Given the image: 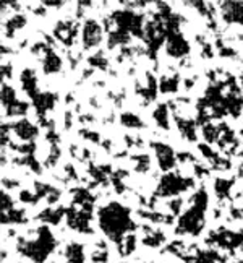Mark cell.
<instances>
[{
	"instance_id": "33",
	"label": "cell",
	"mask_w": 243,
	"mask_h": 263,
	"mask_svg": "<svg viewBox=\"0 0 243 263\" xmlns=\"http://www.w3.org/2000/svg\"><path fill=\"white\" fill-rule=\"evenodd\" d=\"M81 134V137L83 138H86V140H91V141H94V143H99L100 141V137L96 134V132H89V130H81L79 132Z\"/></svg>"
},
{
	"instance_id": "20",
	"label": "cell",
	"mask_w": 243,
	"mask_h": 263,
	"mask_svg": "<svg viewBox=\"0 0 243 263\" xmlns=\"http://www.w3.org/2000/svg\"><path fill=\"white\" fill-rule=\"evenodd\" d=\"M177 128L180 132V135L188 141H196V124L191 119H177Z\"/></svg>"
},
{
	"instance_id": "7",
	"label": "cell",
	"mask_w": 243,
	"mask_h": 263,
	"mask_svg": "<svg viewBox=\"0 0 243 263\" xmlns=\"http://www.w3.org/2000/svg\"><path fill=\"white\" fill-rule=\"evenodd\" d=\"M209 244H214L222 250H237L243 246V234L229 229H220L214 234H211Z\"/></svg>"
},
{
	"instance_id": "21",
	"label": "cell",
	"mask_w": 243,
	"mask_h": 263,
	"mask_svg": "<svg viewBox=\"0 0 243 263\" xmlns=\"http://www.w3.org/2000/svg\"><path fill=\"white\" fill-rule=\"evenodd\" d=\"M180 88L178 75H164L159 82V91L162 95H175Z\"/></svg>"
},
{
	"instance_id": "14",
	"label": "cell",
	"mask_w": 243,
	"mask_h": 263,
	"mask_svg": "<svg viewBox=\"0 0 243 263\" xmlns=\"http://www.w3.org/2000/svg\"><path fill=\"white\" fill-rule=\"evenodd\" d=\"M64 258L67 263H86V250L81 242H68L64 249Z\"/></svg>"
},
{
	"instance_id": "24",
	"label": "cell",
	"mask_w": 243,
	"mask_h": 263,
	"mask_svg": "<svg viewBox=\"0 0 243 263\" xmlns=\"http://www.w3.org/2000/svg\"><path fill=\"white\" fill-rule=\"evenodd\" d=\"M120 124L127 127V128H133V130H138V128H145V122L143 119H141L138 114L131 112V110H127V112H121L120 116Z\"/></svg>"
},
{
	"instance_id": "4",
	"label": "cell",
	"mask_w": 243,
	"mask_h": 263,
	"mask_svg": "<svg viewBox=\"0 0 243 263\" xmlns=\"http://www.w3.org/2000/svg\"><path fill=\"white\" fill-rule=\"evenodd\" d=\"M193 185H195V180L188 176H184L180 173H166L159 180L156 195L160 198L178 197L180 194L190 190Z\"/></svg>"
},
{
	"instance_id": "35",
	"label": "cell",
	"mask_w": 243,
	"mask_h": 263,
	"mask_svg": "<svg viewBox=\"0 0 243 263\" xmlns=\"http://www.w3.org/2000/svg\"><path fill=\"white\" fill-rule=\"evenodd\" d=\"M240 85H241V89H243V73H241V77H240Z\"/></svg>"
},
{
	"instance_id": "11",
	"label": "cell",
	"mask_w": 243,
	"mask_h": 263,
	"mask_svg": "<svg viewBox=\"0 0 243 263\" xmlns=\"http://www.w3.org/2000/svg\"><path fill=\"white\" fill-rule=\"evenodd\" d=\"M54 34L60 43H64L65 46H72L78 34V26L73 20H64V22H58L54 28Z\"/></svg>"
},
{
	"instance_id": "31",
	"label": "cell",
	"mask_w": 243,
	"mask_h": 263,
	"mask_svg": "<svg viewBox=\"0 0 243 263\" xmlns=\"http://www.w3.org/2000/svg\"><path fill=\"white\" fill-rule=\"evenodd\" d=\"M88 62H89L91 67L100 68V70H107V67H109V60H107V57H106L103 52H97V54H94V55H91V57L88 59Z\"/></svg>"
},
{
	"instance_id": "26",
	"label": "cell",
	"mask_w": 243,
	"mask_h": 263,
	"mask_svg": "<svg viewBox=\"0 0 243 263\" xmlns=\"http://www.w3.org/2000/svg\"><path fill=\"white\" fill-rule=\"evenodd\" d=\"M26 25V16L25 15H15L8 20V22L5 23V34L10 36V37H13L16 31H19L23 26Z\"/></svg>"
},
{
	"instance_id": "6",
	"label": "cell",
	"mask_w": 243,
	"mask_h": 263,
	"mask_svg": "<svg viewBox=\"0 0 243 263\" xmlns=\"http://www.w3.org/2000/svg\"><path fill=\"white\" fill-rule=\"evenodd\" d=\"M2 106H4V110L5 114H8L10 117H19V116H25L28 112V103L25 101H19L16 98V93L15 89L4 83L2 85Z\"/></svg>"
},
{
	"instance_id": "23",
	"label": "cell",
	"mask_w": 243,
	"mask_h": 263,
	"mask_svg": "<svg viewBox=\"0 0 243 263\" xmlns=\"http://www.w3.org/2000/svg\"><path fill=\"white\" fill-rule=\"evenodd\" d=\"M117 247H118V252H120L121 257L131 255L136 250V247H138V237H136V234H135V232H130V234H127L124 239L118 242Z\"/></svg>"
},
{
	"instance_id": "5",
	"label": "cell",
	"mask_w": 243,
	"mask_h": 263,
	"mask_svg": "<svg viewBox=\"0 0 243 263\" xmlns=\"http://www.w3.org/2000/svg\"><path fill=\"white\" fill-rule=\"evenodd\" d=\"M91 208H93V205L68 208L65 211L68 228L76 232H81V234H91L93 232V228H91Z\"/></svg>"
},
{
	"instance_id": "27",
	"label": "cell",
	"mask_w": 243,
	"mask_h": 263,
	"mask_svg": "<svg viewBox=\"0 0 243 263\" xmlns=\"http://www.w3.org/2000/svg\"><path fill=\"white\" fill-rule=\"evenodd\" d=\"M26 221V216H25V211L22 210H8V211H4L2 213V222L4 224H22V222Z\"/></svg>"
},
{
	"instance_id": "30",
	"label": "cell",
	"mask_w": 243,
	"mask_h": 263,
	"mask_svg": "<svg viewBox=\"0 0 243 263\" xmlns=\"http://www.w3.org/2000/svg\"><path fill=\"white\" fill-rule=\"evenodd\" d=\"M214 190H216V194L220 197V198H226L229 194H230V189H232V180L229 179H217L216 180V184H214Z\"/></svg>"
},
{
	"instance_id": "9",
	"label": "cell",
	"mask_w": 243,
	"mask_h": 263,
	"mask_svg": "<svg viewBox=\"0 0 243 263\" xmlns=\"http://www.w3.org/2000/svg\"><path fill=\"white\" fill-rule=\"evenodd\" d=\"M151 148H153L154 155H156L159 169L162 173H170L177 164V156L174 153V149H172V146L166 145L164 141H153V143H151Z\"/></svg>"
},
{
	"instance_id": "12",
	"label": "cell",
	"mask_w": 243,
	"mask_h": 263,
	"mask_svg": "<svg viewBox=\"0 0 243 263\" xmlns=\"http://www.w3.org/2000/svg\"><path fill=\"white\" fill-rule=\"evenodd\" d=\"M219 8L224 22L232 25H243V2H222Z\"/></svg>"
},
{
	"instance_id": "10",
	"label": "cell",
	"mask_w": 243,
	"mask_h": 263,
	"mask_svg": "<svg viewBox=\"0 0 243 263\" xmlns=\"http://www.w3.org/2000/svg\"><path fill=\"white\" fill-rule=\"evenodd\" d=\"M167 41H166V50L170 57L174 59H181L190 54V44L185 39V36L177 31H170L167 36Z\"/></svg>"
},
{
	"instance_id": "19",
	"label": "cell",
	"mask_w": 243,
	"mask_h": 263,
	"mask_svg": "<svg viewBox=\"0 0 243 263\" xmlns=\"http://www.w3.org/2000/svg\"><path fill=\"white\" fill-rule=\"evenodd\" d=\"M22 88L31 98H34L39 93V89H37V77L34 73V70H31V68L23 70V73H22Z\"/></svg>"
},
{
	"instance_id": "36",
	"label": "cell",
	"mask_w": 243,
	"mask_h": 263,
	"mask_svg": "<svg viewBox=\"0 0 243 263\" xmlns=\"http://www.w3.org/2000/svg\"><path fill=\"white\" fill-rule=\"evenodd\" d=\"M241 135H243V125H241Z\"/></svg>"
},
{
	"instance_id": "29",
	"label": "cell",
	"mask_w": 243,
	"mask_h": 263,
	"mask_svg": "<svg viewBox=\"0 0 243 263\" xmlns=\"http://www.w3.org/2000/svg\"><path fill=\"white\" fill-rule=\"evenodd\" d=\"M91 263H107L109 261V249L106 244H97L96 249L91 252Z\"/></svg>"
},
{
	"instance_id": "22",
	"label": "cell",
	"mask_w": 243,
	"mask_h": 263,
	"mask_svg": "<svg viewBox=\"0 0 243 263\" xmlns=\"http://www.w3.org/2000/svg\"><path fill=\"white\" fill-rule=\"evenodd\" d=\"M153 119L157 127L162 130H169L170 128V116H169V106L167 104H157L156 109L153 110Z\"/></svg>"
},
{
	"instance_id": "3",
	"label": "cell",
	"mask_w": 243,
	"mask_h": 263,
	"mask_svg": "<svg viewBox=\"0 0 243 263\" xmlns=\"http://www.w3.org/2000/svg\"><path fill=\"white\" fill-rule=\"evenodd\" d=\"M208 192L205 189L196 190L191 197L190 206L180 216L175 232L180 236H199L206 224V210H208Z\"/></svg>"
},
{
	"instance_id": "28",
	"label": "cell",
	"mask_w": 243,
	"mask_h": 263,
	"mask_svg": "<svg viewBox=\"0 0 243 263\" xmlns=\"http://www.w3.org/2000/svg\"><path fill=\"white\" fill-rule=\"evenodd\" d=\"M131 163H133V167H135L136 173L146 174L148 171L151 169V156L145 155V153H139V155L131 158Z\"/></svg>"
},
{
	"instance_id": "8",
	"label": "cell",
	"mask_w": 243,
	"mask_h": 263,
	"mask_svg": "<svg viewBox=\"0 0 243 263\" xmlns=\"http://www.w3.org/2000/svg\"><path fill=\"white\" fill-rule=\"evenodd\" d=\"M103 33H104V28L100 26L97 20L88 18L83 25V29H81V43H83V47L86 50L97 47L100 41H103Z\"/></svg>"
},
{
	"instance_id": "18",
	"label": "cell",
	"mask_w": 243,
	"mask_h": 263,
	"mask_svg": "<svg viewBox=\"0 0 243 263\" xmlns=\"http://www.w3.org/2000/svg\"><path fill=\"white\" fill-rule=\"evenodd\" d=\"M157 89H159V83H156V78L151 73H146V82L136 86V95L139 98H143L146 103H149V101H153L156 98Z\"/></svg>"
},
{
	"instance_id": "32",
	"label": "cell",
	"mask_w": 243,
	"mask_h": 263,
	"mask_svg": "<svg viewBox=\"0 0 243 263\" xmlns=\"http://www.w3.org/2000/svg\"><path fill=\"white\" fill-rule=\"evenodd\" d=\"M167 205L170 208V213L172 215H178L180 211H181V205H184V200H181V198H174V200H170Z\"/></svg>"
},
{
	"instance_id": "25",
	"label": "cell",
	"mask_w": 243,
	"mask_h": 263,
	"mask_svg": "<svg viewBox=\"0 0 243 263\" xmlns=\"http://www.w3.org/2000/svg\"><path fill=\"white\" fill-rule=\"evenodd\" d=\"M64 216H65V213H64L62 208H57V210L49 208V210H44L43 213L37 216V219L43 221L44 224H58L60 219H62Z\"/></svg>"
},
{
	"instance_id": "37",
	"label": "cell",
	"mask_w": 243,
	"mask_h": 263,
	"mask_svg": "<svg viewBox=\"0 0 243 263\" xmlns=\"http://www.w3.org/2000/svg\"><path fill=\"white\" fill-rule=\"evenodd\" d=\"M121 263H125V261H121Z\"/></svg>"
},
{
	"instance_id": "17",
	"label": "cell",
	"mask_w": 243,
	"mask_h": 263,
	"mask_svg": "<svg viewBox=\"0 0 243 263\" xmlns=\"http://www.w3.org/2000/svg\"><path fill=\"white\" fill-rule=\"evenodd\" d=\"M33 101H34V106H36V109H37V116H39L40 119H44L46 112H49V110H52V109H54L57 98H55V95L40 93V91H39V93L33 98Z\"/></svg>"
},
{
	"instance_id": "13",
	"label": "cell",
	"mask_w": 243,
	"mask_h": 263,
	"mask_svg": "<svg viewBox=\"0 0 243 263\" xmlns=\"http://www.w3.org/2000/svg\"><path fill=\"white\" fill-rule=\"evenodd\" d=\"M12 130H13V134L18 137V140H22L23 143H31L39 134V128L33 122H29L28 119L18 120L16 124L12 125Z\"/></svg>"
},
{
	"instance_id": "2",
	"label": "cell",
	"mask_w": 243,
	"mask_h": 263,
	"mask_svg": "<svg viewBox=\"0 0 243 263\" xmlns=\"http://www.w3.org/2000/svg\"><path fill=\"white\" fill-rule=\"evenodd\" d=\"M55 247L57 240L47 224H43L33 231V237H19L16 244L19 254L29 258L33 263H44L55 250Z\"/></svg>"
},
{
	"instance_id": "34",
	"label": "cell",
	"mask_w": 243,
	"mask_h": 263,
	"mask_svg": "<svg viewBox=\"0 0 243 263\" xmlns=\"http://www.w3.org/2000/svg\"><path fill=\"white\" fill-rule=\"evenodd\" d=\"M46 7H64V2H44Z\"/></svg>"
},
{
	"instance_id": "15",
	"label": "cell",
	"mask_w": 243,
	"mask_h": 263,
	"mask_svg": "<svg viewBox=\"0 0 243 263\" xmlns=\"http://www.w3.org/2000/svg\"><path fill=\"white\" fill-rule=\"evenodd\" d=\"M143 231H145V234H143V244H145L146 247L157 249V247H160L162 244H166L167 236H166V232L162 231V229L149 226V228H145Z\"/></svg>"
},
{
	"instance_id": "1",
	"label": "cell",
	"mask_w": 243,
	"mask_h": 263,
	"mask_svg": "<svg viewBox=\"0 0 243 263\" xmlns=\"http://www.w3.org/2000/svg\"><path fill=\"white\" fill-rule=\"evenodd\" d=\"M97 222L104 236L115 244L124 239L127 234L135 231V221L131 218V211L118 203V201H109L97 211Z\"/></svg>"
},
{
	"instance_id": "16",
	"label": "cell",
	"mask_w": 243,
	"mask_h": 263,
	"mask_svg": "<svg viewBox=\"0 0 243 263\" xmlns=\"http://www.w3.org/2000/svg\"><path fill=\"white\" fill-rule=\"evenodd\" d=\"M40 62L46 73H57L62 68V59H60L52 49L46 47V50L40 54Z\"/></svg>"
}]
</instances>
